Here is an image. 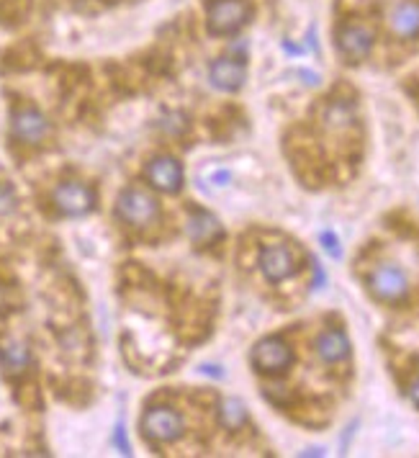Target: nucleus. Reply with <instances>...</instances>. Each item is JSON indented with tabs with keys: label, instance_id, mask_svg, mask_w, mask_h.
I'll return each instance as SVG.
<instances>
[{
	"label": "nucleus",
	"instance_id": "nucleus-14",
	"mask_svg": "<svg viewBox=\"0 0 419 458\" xmlns=\"http://www.w3.org/2000/svg\"><path fill=\"white\" fill-rule=\"evenodd\" d=\"M316 353L325 363H340L350 353V340L342 330H327L316 340Z\"/></svg>",
	"mask_w": 419,
	"mask_h": 458
},
{
	"label": "nucleus",
	"instance_id": "nucleus-21",
	"mask_svg": "<svg viewBox=\"0 0 419 458\" xmlns=\"http://www.w3.org/2000/svg\"><path fill=\"white\" fill-rule=\"evenodd\" d=\"M162 127L170 129V134H183L188 124H186V116H183V114H170L168 121H162Z\"/></svg>",
	"mask_w": 419,
	"mask_h": 458
},
{
	"label": "nucleus",
	"instance_id": "nucleus-8",
	"mask_svg": "<svg viewBox=\"0 0 419 458\" xmlns=\"http://www.w3.org/2000/svg\"><path fill=\"white\" fill-rule=\"evenodd\" d=\"M407 276H404V270L396 266H378L373 270V276H370V291H373V296L381 298V301H401V298L407 296Z\"/></svg>",
	"mask_w": 419,
	"mask_h": 458
},
{
	"label": "nucleus",
	"instance_id": "nucleus-24",
	"mask_svg": "<svg viewBox=\"0 0 419 458\" xmlns=\"http://www.w3.org/2000/svg\"><path fill=\"white\" fill-rule=\"evenodd\" d=\"M201 373H206V376H214V379H221V376H224L221 366H214V363H203V366H201Z\"/></svg>",
	"mask_w": 419,
	"mask_h": 458
},
{
	"label": "nucleus",
	"instance_id": "nucleus-15",
	"mask_svg": "<svg viewBox=\"0 0 419 458\" xmlns=\"http://www.w3.org/2000/svg\"><path fill=\"white\" fill-rule=\"evenodd\" d=\"M391 26L398 36H414L419 31V8L411 3H401L391 13Z\"/></svg>",
	"mask_w": 419,
	"mask_h": 458
},
{
	"label": "nucleus",
	"instance_id": "nucleus-3",
	"mask_svg": "<svg viewBox=\"0 0 419 458\" xmlns=\"http://www.w3.org/2000/svg\"><path fill=\"white\" fill-rule=\"evenodd\" d=\"M142 433L152 443H170L183 433V417L170 407H155L142 417Z\"/></svg>",
	"mask_w": 419,
	"mask_h": 458
},
{
	"label": "nucleus",
	"instance_id": "nucleus-12",
	"mask_svg": "<svg viewBox=\"0 0 419 458\" xmlns=\"http://www.w3.org/2000/svg\"><path fill=\"white\" fill-rule=\"evenodd\" d=\"M29 363H31V353L21 340H16V338L0 340V366H3V371L11 373V376H21L29 368Z\"/></svg>",
	"mask_w": 419,
	"mask_h": 458
},
{
	"label": "nucleus",
	"instance_id": "nucleus-25",
	"mask_svg": "<svg viewBox=\"0 0 419 458\" xmlns=\"http://www.w3.org/2000/svg\"><path fill=\"white\" fill-rule=\"evenodd\" d=\"M301 77H306V83H309V86H316V83H319V75L309 73V70H301Z\"/></svg>",
	"mask_w": 419,
	"mask_h": 458
},
{
	"label": "nucleus",
	"instance_id": "nucleus-1",
	"mask_svg": "<svg viewBox=\"0 0 419 458\" xmlns=\"http://www.w3.org/2000/svg\"><path fill=\"white\" fill-rule=\"evenodd\" d=\"M252 8L247 0H214L209 8V31L227 36L237 34L250 21Z\"/></svg>",
	"mask_w": 419,
	"mask_h": 458
},
{
	"label": "nucleus",
	"instance_id": "nucleus-4",
	"mask_svg": "<svg viewBox=\"0 0 419 458\" xmlns=\"http://www.w3.org/2000/svg\"><path fill=\"white\" fill-rule=\"evenodd\" d=\"M252 363L262 373H283L294 363V351L281 338H265L252 348Z\"/></svg>",
	"mask_w": 419,
	"mask_h": 458
},
{
	"label": "nucleus",
	"instance_id": "nucleus-6",
	"mask_svg": "<svg viewBox=\"0 0 419 458\" xmlns=\"http://www.w3.org/2000/svg\"><path fill=\"white\" fill-rule=\"evenodd\" d=\"M260 268L268 281L281 283L299 270V263H296L294 250L288 245H265L260 250Z\"/></svg>",
	"mask_w": 419,
	"mask_h": 458
},
{
	"label": "nucleus",
	"instance_id": "nucleus-5",
	"mask_svg": "<svg viewBox=\"0 0 419 458\" xmlns=\"http://www.w3.org/2000/svg\"><path fill=\"white\" fill-rule=\"evenodd\" d=\"M54 206L64 214V216H83L95 206V193L90 186L80 181H67L57 186L54 191Z\"/></svg>",
	"mask_w": 419,
	"mask_h": 458
},
{
	"label": "nucleus",
	"instance_id": "nucleus-26",
	"mask_svg": "<svg viewBox=\"0 0 419 458\" xmlns=\"http://www.w3.org/2000/svg\"><path fill=\"white\" fill-rule=\"evenodd\" d=\"M409 396H411V402L419 407V381H414V384H411V389H409Z\"/></svg>",
	"mask_w": 419,
	"mask_h": 458
},
{
	"label": "nucleus",
	"instance_id": "nucleus-13",
	"mask_svg": "<svg viewBox=\"0 0 419 458\" xmlns=\"http://www.w3.org/2000/svg\"><path fill=\"white\" fill-rule=\"evenodd\" d=\"M221 224L219 219L209 212H193L188 216V235L196 245H214L221 237Z\"/></svg>",
	"mask_w": 419,
	"mask_h": 458
},
{
	"label": "nucleus",
	"instance_id": "nucleus-16",
	"mask_svg": "<svg viewBox=\"0 0 419 458\" xmlns=\"http://www.w3.org/2000/svg\"><path fill=\"white\" fill-rule=\"evenodd\" d=\"M219 420L227 430H240L247 422V407H244V402H240L237 396L224 399L219 407Z\"/></svg>",
	"mask_w": 419,
	"mask_h": 458
},
{
	"label": "nucleus",
	"instance_id": "nucleus-19",
	"mask_svg": "<svg viewBox=\"0 0 419 458\" xmlns=\"http://www.w3.org/2000/svg\"><path fill=\"white\" fill-rule=\"evenodd\" d=\"M319 240H322V247H325L329 255H332V257H342V247H340V240H337V235L332 232V229H325Z\"/></svg>",
	"mask_w": 419,
	"mask_h": 458
},
{
	"label": "nucleus",
	"instance_id": "nucleus-10",
	"mask_svg": "<svg viewBox=\"0 0 419 458\" xmlns=\"http://www.w3.org/2000/svg\"><path fill=\"white\" fill-rule=\"evenodd\" d=\"M147 175L149 181H152V186L165 193H175L183 186V168L173 157H155V160L149 162Z\"/></svg>",
	"mask_w": 419,
	"mask_h": 458
},
{
	"label": "nucleus",
	"instance_id": "nucleus-2",
	"mask_svg": "<svg viewBox=\"0 0 419 458\" xmlns=\"http://www.w3.org/2000/svg\"><path fill=\"white\" fill-rule=\"evenodd\" d=\"M116 214H118V219H124L131 227H149L160 216L157 201L147 191H139V188H129L118 196Z\"/></svg>",
	"mask_w": 419,
	"mask_h": 458
},
{
	"label": "nucleus",
	"instance_id": "nucleus-22",
	"mask_svg": "<svg viewBox=\"0 0 419 458\" xmlns=\"http://www.w3.org/2000/svg\"><path fill=\"white\" fill-rule=\"evenodd\" d=\"M11 309V288L5 283H0V311Z\"/></svg>",
	"mask_w": 419,
	"mask_h": 458
},
{
	"label": "nucleus",
	"instance_id": "nucleus-27",
	"mask_svg": "<svg viewBox=\"0 0 419 458\" xmlns=\"http://www.w3.org/2000/svg\"><path fill=\"white\" fill-rule=\"evenodd\" d=\"M301 456H325V448H309V450H304Z\"/></svg>",
	"mask_w": 419,
	"mask_h": 458
},
{
	"label": "nucleus",
	"instance_id": "nucleus-20",
	"mask_svg": "<svg viewBox=\"0 0 419 458\" xmlns=\"http://www.w3.org/2000/svg\"><path fill=\"white\" fill-rule=\"evenodd\" d=\"M114 443H116V448L124 453V456H129L131 453V446H129V437H126V427H124V422H118L116 425V430H114Z\"/></svg>",
	"mask_w": 419,
	"mask_h": 458
},
{
	"label": "nucleus",
	"instance_id": "nucleus-7",
	"mask_svg": "<svg viewBox=\"0 0 419 458\" xmlns=\"http://www.w3.org/2000/svg\"><path fill=\"white\" fill-rule=\"evenodd\" d=\"M337 49L345 54L347 62H360L373 49V31L366 23H345L337 31Z\"/></svg>",
	"mask_w": 419,
	"mask_h": 458
},
{
	"label": "nucleus",
	"instance_id": "nucleus-18",
	"mask_svg": "<svg viewBox=\"0 0 419 458\" xmlns=\"http://www.w3.org/2000/svg\"><path fill=\"white\" fill-rule=\"evenodd\" d=\"M13 212H16V193L11 186L0 183V216H8Z\"/></svg>",
	"mask_w": 419,
	"mask_h": 458
},
{
	"label": "nucleus",
	"instance_id": "nucleus-9",
	"mask_svg": "<svg viewBox=\"0 0 419 458\" xmlns=\"http://www.w3.org/2000/svg\"><path fill=\"white\" fill-rule=\"evenodd\" d=\"M11 131L13 137L23 142V144H39L49 134V121L36 108H21V111L13 114Z\"/></svg>",
	"mask_w": 419,
	"mask_h": 458
},
{
	"label": "nucleus",
	"instance_id": "nucleus-11",
	"mask_svg": "<svg viewBox=\"0 0 419 458\" xmlns=\"http://www.w3.org/2000/svg\"><path fill=\"white\" fill-rule=\"evenodd\" d=\"M209 77L219 90H240L247 80V67H244V62H237L231 57H221L211 64Z\"/></svg>",
	"mask_w": 419,
	"mask_h": 458
},
{
	"label": "nucleus",
	"instance_id": "nucleus-17",
	"mask_svg": "<svg viewBox=\"0 0 419 458\" xmlns=\"http://www.w3.org/2000/svg\"><path fill=\"white\" fill-rule=\"evenodd\" d=\"M325 118L329 129H345L355 121V108H353L350 101H332V103L327 106Z\"/></svg>",
	"mask_w": 419,
	"mask_h": 458
},
{
	"label": "nucleus",
	"instance_id": "nucleus-23",
	"mask_svg": "<svg viewBox=\"0 0 419 458\" xmlns=\"http://www.w3.org/2000/svg\"><path fill=\"white\" fill-rule=\"evenodd\" d=\"M231 178V173L227 168H221V170H214L211 173V183H216V186H227Z\"/></svg>",
	"mask_w": 419,
	"mask_h": 458
}]
</instances>
